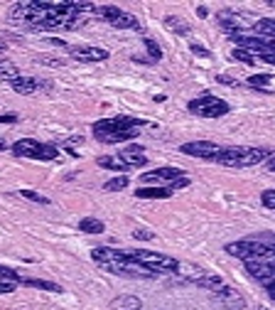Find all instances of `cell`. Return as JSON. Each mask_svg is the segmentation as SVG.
<instances>
[{
	"label": "cell",
	"mask_w": 275,
	"mask_h": 310,
	"mask_svg": "<svg viewBox=\"0 0 275 310\" xmlns=\"http://www.w3.org/2000/svg\"><path fill=\"white\" fill-rule=\"evenodd\" d=\"M145 126L143 119H130V116H115V119H101L91 126L94 131V138L106 143V145H113V143H126V140H133L138 138V128Z\"/></svg>",
	"instance_id": "6da1fadb"
},
{
	"label": "cell",
	"mask_w": 275,
	"mask_h": 310,
	"mask_svg": "<svg viewBox=\"0 0 275 310\" xmlns=\"http://www.w3.org/2000/svg\"><path fill=\"white\" fill-rule=\"evenodd\" d=\"M270 158L268 148H248V145H236V148H221L216 155V163L224 168H253L258 163H265Z\"/></svg>",
	"instance_id": "7a4b0ae2"
},
{
	"label": "cell",
	"mask_w": 275,
	"mask_h": 310,
	"mask_svg": "<svg viewBox=\"0 0 275 310\" xmlns=\"http://www.w3.org/2000/svg\"><path fill=\"white\" fill-rule=\"evenodd\" d=\"M226 254L241 258L243 263L248 261H260V263H275V249L258 239H241V241H231L226 244Z\"/></svg>",
	"instance_id": "3957f363"
},
{
	"label": "cell",
	"mask_w": 275,
	"mask_h": 310,
	"mask_svg": "<svg viewBox=\"0 0 275 310\" xmlns=\"http://www.w3.org/2000/svg\"><path fill=\"white\" fill-rule=\"evenodd\" d=\"M13 155L15 158H30V160H57L59 158V148L49 143H39L34 138H20L13 143Z\"/></svg>",
	"instance_id": "277c9868"
},
{
	"label": "cell",
	"mask_w": 275,
	"mask_h": 310,
	"mask_svg": "<svg viewBox=\"0 0 275 310\" xmlns=\"http://www.w3.org/2000/svg\"><path fill=\"white\" fill-rule=\"evenodd\" d=\"M135 261H140L143 266H147L150 271H155L157 276L160 274H177L179 271V261L165 254H157V251H147V249H133L128 251Z\"/></svg>",
	"instance_id": "5b68a950"
},
{
	"label": "cell",
	"mask_w": 275,
	"mask_h": 310,
	"mask_svg": "<svg viewBox=\"0 0 275 310\" xmlns=\"http://www.w3.org/2000/svg\"><path fill=\"white\" fill-rule=\"evenodd\" d=\"M187 108L194 113V116H202V119H221V116H226L231 111V106L214 96V94H202V96H196L187 103Z\"/></svg>",
	"instance_id": "8992f818"
},
{
	"label": "cell",
	"mask_w": 275,
	"mask_h": 310,
	"mask_svg": "<svg viewBox=\"0 0 275 310\" xmlns=\"http://www.w3.org/2000/svg\"><path fill=\"white\" fill-rule=\"evenodd\" d=\"M101 20H106L111 27H118V30H140V22L135 15L115 8V5H98V13H96Z\"/></svg>",
	"instance_id": "52a82bcc"
},
{
	"label": "cell",
	"mask_w": 275,
	"mask_h": 310,
	"mask_svg": "<svg viewBox=\"0 0 275 310\" xmlns=\"http://www.w3.org/2000/svg\"><path fill=\"white\" fill-rule=\"evenodd\" d=\"M184 155H192V158H202V160H216V155L221 153V145L211 143V140H192L184 143L179 148Z\"/></svg>",
	"instance_id": "ba28073f"
},
{
	"label": "cell",
	"mask_w": 275,
	"mask_h": 310,
	"mask_svg": "<svg viewBox=\"0 0 275 310\" xmlns=\"http://www.w3.org/2000/svg\"><path fill=\"white\" fill-rule=\"evenodd\" d=\"M246 274L256 278L265 291L275 286V263H260V261H248L246 263Z\"/></svg>",
	"instance_id": "9c48e42d"
},
{
	"label": "cell",
	"mask_w": 275,
	"mask_h": 310,
	"mask_svg": "<svg viewBox=\"0 0 275 310\" xmlns=\"http://www.w3.org/2000/svg\"><path fill=\"white\" fill-rule=\"evenodd\" d=\"M66 50H69L71 59L86 62V64H91V62H106L108 59V50L94 47V45H79V47H66Z\"/></svg>",
	"instance_id": "30bf717a"
},
{
	"label": "cell",
	"mask_w": 275,
	"mask_h": 310,
	"mask_svg": "<svg viewBox=\"0 0 275 310\" xmlns=\"http://www.w3.org/2000/svg\"><path fill=\"white\" fill-rule=\"evenodd\" d=\"M214 300L219 305H224L226 310H243L246 308L243 295L236 291V288H231V286H221L219 291H214Z\"/></svg>",
	"instance_id": "8fae6325"
},
{
	"label": "cell",
	"mask_w": 275,
	"mask_h": 310,
	"mask_svg": "<svg viewBox=\"0 0 275 310\" xmlns=\"http://www.w3.org/2000/svg\"><path fill=\"white\" fill-rule=\"evenodd\" d=\"M179 177H184V170H179V168H157V170H150V172L140 175V180L145 185H150V182H165V187H170Z\"/></svg>",
	"instance_id": "7c38bea8"
},
{
	"label": "cell",
	"mask_w": 275,
	"mask_h": 310,
	"mask_svg": "<svg viewBox=\"0 0 275 310\" xmlns=\"http://www.w3.org/2000/svg\"><path fill=\"white\" fill-rule=\"evenodd\" d=\"M216 20H219V25H221L228 34L243 32V27H246V22L241 20V13H236V10H219V13H216Z\"/></svg>",
	"instance_id": "4fadbf2b"
},
{
	"label": "cell",
	"mask_w": 275,
	"mask_h": 310,
	"mask_svg": "<svg viewBox=\"0 0 275 310\" xmlns=\"http://www.w3.org/2000/svg\"><path fill=\"white\" fill-rule=\"evenodd\" d=\"M10 86H13V91H17V94L27 96V94H34V91H39L42 86H52V84L39 82L37 76H20V79H17V82H13Z\"/></svg>",
	"instance_id": "5bb4252c"
},
{
	"label": "cell",
	"mask_w": 275,
	"mask_h": 310,
	"mask_svg": "<svg viewBox=\"0 0 275 310\" xmlns=\"http://www.w3.org/2000/svg\"><path fill=\"white\" fill-rule=\"evenodd\" d=\"M121 158L128 163L130 170H133V168H145V165H147V158L143 155V148H140V145H130V148H126V150L121 153Z\"/></svg>",
	"instance_id": "9a60e30c"
},
{
	"label": "cell",
	"mask_w": 275,
	"mask_h": 310,
	"mask_svg": "<svg viewBox=\"0 0 275 310\" xmlns=\"http://www.w3.org/2000/svg\"><path fill=\"white\" fill-rule=\"evenodd\" d=\"M96 163H98V168H103V170H113V172H128V170H130L128 163L121 158V155H101Z\"/></svg>",
	"instance_id": "2e32d148"
},
{
	"label": "cell",
	"mask_w": 275,
	"mask_h": 310,
	"mask_svg": "<svg viewBox=\"0 0 275 310\" xmlns=\"http://www.w3.org/2000/svg\"><path fill=\"white\" fill-rule=\"evenodd\" d=\"M135 197L138 200H167L172 197V189L170 187H140L135 189Z\"/></svg>",
	"instance_id": "e0dca14e"
},
{
	"label": "cell",
	"mask_w": 275,
	"mask_h": 310,
	"mask_svg": "<svg viewBox=\"0 0 275 310\" xmlns=\"http://www.w3.org/2000/svg\"><path fill=\"white\" fill-rule=\"evenodd\" d=\"M17 79H20V69H17V64L10 62V59H0V82L13 84V82H17Z\"/></svg>",
	"instance_id": "ac0fdd59"
},
{
	"label": "cell",
	"mask_w": 275,
	"mask_h": 310,
	"mask_svg": "<svg viewBox=\"0 0 275 310\" xmlns=\"http://www.w3.org/2000/svg\"><path fill=\"white\" fill-rule=\"evenodd\" d=\"M194 286H199V288H207V291H219L221 286H226L224 283V278L221 276H216V274H204V276H199V278H196L194 281Z\"/></svg>",
	"instance_id": "d6986e66"
},
{
	"label": "cell",
	"mask_w": 275,
	"mask_h": 310,
	"mask_svg": "<svg viewBox=\"0 0 275 310\" xmlns=\"http://www.w3.org/2000/svg\"><path fill=\"white\" fill-rule=\"evenodd\" d=\"M140 305H143V300L135 295H118L111 303V308H115V310H140Z\"/></svg>",
	"instance_id": "ffe728a7"
},
{
	"label": "cell",
	"mask_w": 275,
	"mask_h": 310,
	"mask_svg": "<svg viewBox=\"0 0 275 310\" xmlns=\"http://www.w3.org/2000/svg\"><path fill=\"white\" fill-rule=\"evenodd\" d=\"M79 229H81L84 234H103L106 224L101 219H96V217H84L81 222H79Z\"/></svg>",
	"instance_id": "44dd1931"
},
{
	"label": "cell",
	"mask_w": 275,
	"mask_h": 310,
	"mask_svg": "<svg viewBox=\"0 0 275 310\" xmlns=\"http://www.w3.org/2000/svg\"><path fill=\"white\" fill-rule=\"evenodd\" d=\"M25 286L30 288H39V291H49V293H62V286L59 283H52V281H42V278H22Z\"/></svg>",
	"instance_id": "7402d4cb"
},
{
	"label": "cell",
	"mask_w": 275,
	"mask_h": 310,
	"mask_svg": "<svg viewBox=\"0 0 275 310\" xmlns=\"http://www.w3.org/2000/svg\"><path fill=\"white\" fill-rule=\"evenodd\" d=\"M165 27L177 32V34H189V25L182 20V17H175V15H167L165 17Z\"/></svg>",
	"instance_id": "603a6c76"
},
{
	"label": "cell",
	"mask_w": 275,
	"mask_h": 310,
	"mask_svg": "<svg viewBox=\"0 0 275 310\" xmlns=\"http://www.w3.org/2000/svg\"><path fill=\"white\" fill-rule=\"evenodd\" d=\"M270 79H273L270 74H253V76H248V79H246V84H248V86H253V89L268 91V86H270Z\"/></svg>",
	"instance_id": "cb8c5ba5"
},
{
	"label": "cell",
	"mask_w": 275,
	"mask_h": 310,
	"mask_svg": "<svg viewBox=\"0 0 275 310\" xmlns=\"http://www.w3.org/2000/svg\"><path fill=\"white\" fill-rule=\"evenodd\" d=\"M253 30H256V34H273L275 37V20L273 17H263V20H258L253 25Z\"/></svg>",
	"instance_id": "d4e9b609"
},
{
	"label": "cell",
	"mask_w": 275,
	"mask_h": 310,
	"mask_svg": "<svg viewBox=\"0 0 275 310\" xmlns=\"http://www.w3.org/2000/svg\"><path fill=\"white\" fill-rule=\"evenodd\" d=\"M145 50H147V54H150V62H160L162 59V50H160V45H157L152 37H145Z\"/></svg>",
	"instance_id": "484cf974"
},
{
	"label": "cell",
	"mask_w": 275,
	"mask_h": 310,
	"mask_svg": "<svg viewBox=\"0 0 275 310\" xmlns=\"http://www.w3.org/2000/svg\"><path fill=\"white\" fill-rule=\"evenodd\" d=\"M20 197H25V200L34 202V205H49V197L39 195V192H34V189H20Z\"/></svg>",
	"instance_id": "4316f807"
},
{
	"label": "cell",
	"mask_w": 275,
	"mask_h": 310,
	"mask_svg": "<svg viewBox=\"0 0 275 310\" xmlns=\"http://www.w3.org/2000/svg\"><path fill=\"white\" fill-rule=\"evenodd\" d=\"M126 187H128V177H126V175L113 177V180H108V182L103 185V189H108V192H121V189H126Z\"/></svg>",
	"instance_id": "83f0119b"
},
{
	"label": "cell",
	"mask_w": 275,
	"mask_h": 310,
	"mask_svg": "<svg viewBox=\"0 0 275 310\" xmlns=\"http://www.w3.org/2000/svg\"><path fill=\"white\" fill-rule=\"evenodd\" d=\"M0 281H13V283H22V276L10 266H0Z\"/></svg>",
	"instance_id": "f1b7e54d"
},
{
	"label": "cell",
	"mask_w": 275,
	"mask_h": 310,
	"mask_svg": "<svg viewBox=\"0 0 275 310\" xmlns=\"http://www.w3.org/2000/svg\"><path fill=\"white\" fill-rule=\"evenodd\" d=\"M233 59H236V62H243V64H251V67L258 62L256 54H251V52H246V50H239V47L233 50Z\"/></svg>",
	"instance_id": "f546056e"
},
{
	"label": "cell",
	"mask_w": 275,
	"mask_h": 310,
	"mask_svg": "<svg viewBox=\"0 0 275 310\" xmlns=\"http://www.w3.org/2000/svg\"><path fill=\"white\" fill-rule=\"evenodd\" d=\"M260 202H263V207H268V209H275V189H263V195H260Z\"/></svg>",
	"instance_id": "4dcf8cb0"
},
{
	"label": "cell",
	"mask_w": 275,
	"mask_h": 310,
	"mask_svg": "<svg viewBox=\"0 0 275 310\" xmlns=\"http://www.w3.org/2000/svg\"><path fill=\"white\" fill-rule=\"evenodd\" d=\"M133 239H138V241H150V239H155V231H150V229H135V231H133Z\"/></svg>",
	"instance_id": "1f68e13d"
},
{
	"label": "cell",
	"mask_w": 275,
	"mask_h": 310,
	"mask_svg": "<svg viewBox=\"0 0 275 310\" xmlns=\"http://www.w3.org/2000/svg\"><path fill=\"white\" fill-rule=\"evenodd\" d=\"M189 50H192L194 54H199V57H211V52H209L207 47H202V45H196V42H192V45H189Z\"/></svg>",
	"instance_id": "d6a6232c"
},
{
	"label": "cell",
	"mask_w": 275,
	"mask_h": 310,
	"mask_svg": "<svg viewBox=\"0 0 275 310\" xmlns=\"http://www.w3.org/2000/svg\"><path fill=\"white\" fill-rule=\"evenodd\" d=\"M258 241H263V244H268L270 249H275V234H260V237H256Z\"/></svg>",
	"instance_id": "836d02e7"
},
{
	"label": "cell",
	"mask_w": 275,
	"mask_h": 310,
	"mask_svg": "<svg viewBox=\"0 0 275 310\" xmlns=\"http://www.w3.org/2000/svg\"><path fill=\"white\" fill-rule=\"evenodd\" d=\"M39 62L47 64V67H62V64H64L62 59H52V57H39Z\"/></svg>",
	"instance_id": "e575fe53"
},
{
	"label": "cell",
	"mask_w": 275,
	"mask_h": 310,
	"mask_svg": "<svg viewBox=\"0 0 275 310\" xmlns=\"http://www.w3.org/2000/svg\"><path fill=\"white\" fill-rule=\"evenodd\" d=\"M0 123H17L15 113H0Z\"/></svg>",
	"instance_id": "d590c367"
},
{
	"label": "cell",
	"mask_w": 275,
	"mask_h": 310,
	"mask_svg": "<svg viewBox=\"0 0 275 310\" xmlns=\"http://www.w3.org/2000/svg\"><path fill=\"white\" fill-rule=\"evenodd\" d=\"M13 291H15L13 281H0V293H13Z\"/></svg>",
	"instance_id": "8d00e7d4"
},
{
	"label": "cell",
	"mask_w": 275,
	"mask_h": 310,
	"mask_svg": "<svg viewBox=\"0 0 275 310\" xmlns=\"http://www.w3.org/2000/svg\"><path fill=\"white\" fill-rule=\"evenodd\" d=\"M258 62H265V64H273V67H275V52H265V54H260Z\"/></svg>",
	"instance_id": "74e56055"
},
{
	"label": "cell",
	"mask_w": 275,
	"mask_h": 310,
	"mask_svg": "<svg viewBox=\"0 0 275 310\" xmlns=\"http://www.w3.org/2000/svg\"><path fill=\"white\" fill-rule=\"evenodd\" d=\"M216 82H219V84H228V86H236V82L231 79V76H226V74H221V76H216Z\"/></svg>",
	"instance_id": "f35d334b"
},
{
	"label": "cell",
	"mask_w": 275,
	"mask_h": 310,
	"mask_svg": "<svg viewBox=\"0 0 275 310\" xmlns=\"http://www.w3.org/2000/svg\"><path fill=\"white\" fill-rule=\"evenodd\" d=\"M265 168H268L270 172H275V153H270V158L265 160Z\"/></svg>",
	"instance_id": "ab89813d"
},
{
	"label": "cell",
	"mask_w": 275,
	"mask_h": 310,
	"mask_svg": "<svg viewBox=\"0 0 275 310\" xmlns=\"http://www.w3.org/2000/svg\"><path fill=\"white\" fill-rule=\"evenodd\" d=\"M47 42H49V45H54V47H66V42H64V40H57V37H49Z\"/></svg>",
	"instance_id": "60d3db41"
},
{
	"label": "cell",
	"mask_w": 275,
	"mask_h": 310,
	"mask_svg": "<svg viewBox=\"0 0 275 310\" xmlns=\"http://www.w3.org/2000/svg\"><path fill=\"white\" fill-rule=\"evenodd\" d=\"M196 15H199V17H207V15H209V10L202 5V8H196Z\"/></svg>",
	"instance_id": "b9f144b4"
},
{
	"label": "cell",
	"mask_w": 275,
	"mask_h": 310,
	"mask_svg": "<svg viewBox=\"0 0 275 310\" xmlns=\"http://www.w3.org/2000/svg\"><path fill=\"white\" fill-rule=\"evenodd\" d=\"M0 150H5V140L3 138H0Z\"/></svg>",
	"instance_id": "7bdbcfd3"
},
{
	"label": "cell",
	"mask_w": 275,
	"mask_h": 310,
	"mask_svg": "<svg viewBox=\"0 0 275 310\" xmlns=\"http://www.w3.org/2000/svg\"><path fill=\"white\" fill-rule=\"evenodd\" d=\"M5 52V42H0V54H3Z\"/></svg>",
	"instance_id": "ee69618b"
},
{
	"label": "cell",
	"mask_w": 275,
	"mask_h": 310,
	"mask_svg": "<svg viewBox=\"0 0 275 310\" xmlns=\"http://www.w3.org/2000/svg\"><path fill=\"white\" fill-rule=\"evenodd\" d=\"M256 310H268V308H256Z\"/></svg>",
	"instance_id": "f6af8a7d"
}]
</instances>
